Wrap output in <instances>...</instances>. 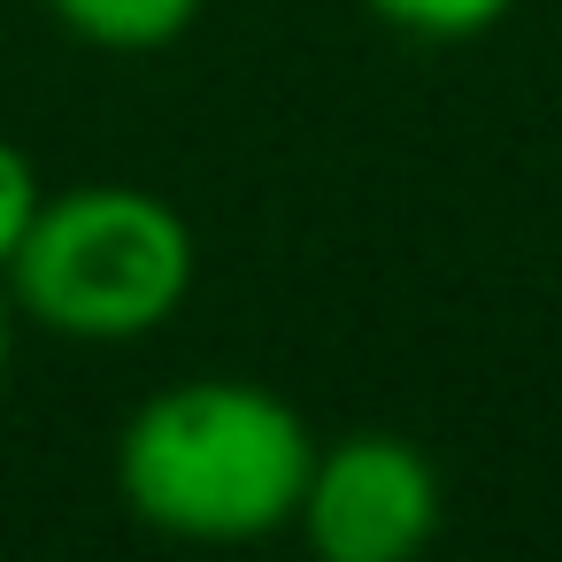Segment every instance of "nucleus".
I'll list each match as a JSON object with an SVG mask.
<instances>
[{"label": "nucleus", "mask_w": 562, "mask_h": 562, "mask_svg": "<svg viewBox=\"0 0 562 562\" xmlns=\"http://www.w3.org/2000/svg\"><path fill=\"white\" fill-rule=\"evenodd\" d=\"M308 462H316L308 416L255 378L162 385L116 431L124 508L178 547H255L293 531Z\"/></svg>", "instance_id": "1"}, {"label": "nucleus", "mask_w": 562, "mask_h": 562, "mask_svg": "<svg viewBox=\"0 0 562 562\" xmlns=\"http://www.w3.org/2000/svg\"><path fill=\"white\" fill-rule=\"evenodd\" d=\"M201 278V239L155 186L93 178L40 201L24 255L9 262L16 324H40L78 347L155 339Z\"/></svg>", "instance_id": "2"}, {"label": "nucleus", "mask_w": 562, "mask_h": 562, "mask_svg": "<svg viewBox=\"0 0 562 562\" xmlns=\"http://www.w3.org/2000/svg\"><path fill=\"white\" fill-rule=\"evenodd\" d=\"M447 524V477L408 431H339L316 439L293 539L308 562H424Z\"/></svg>", "instance_id": "3"}, {"label": "nucleus", "mask_w": 562, "mask_h": 562, "mask_svg": "<svg viewBox=\"0 0 562 562\" xmlns=\"http://www.w3.org/2000/svg\"><path fill=\"white\" fill-rule=\"evenodd\" d=\"M40 9L101 55H162L201 24L209 0H40Z\"/></svg>", "instance_id": "4"}, {"label": "nucleus", "mask_w": 562, "mask_h": 562, "mask_svg": "<svg viewBox=\"0 0 562 562\" xmlns=\"http://www.w3.org/2000/svg\"><path fill=\"white\" fill-rule=\"evenodd\" d=\"M362 9L385 24V32H408V40H439V47H454V40H477V32H493L516 0H362Z\"/></svg>", "instance_id": "5"}, {"label": "nucleus", "mask_w": 562, "mask_h": 562, "mask_svg": "<svg viewBox=\"0 0 562 562\" xmlns=\"http://www.w3.org/2000/svg\"><path fill=\"white\" fill-rule=\"evenodd\" d=\"M40 201H47L40 162H32L16 139H0V278H9V262L24 255V239H32V224H40Z\"/></svg>", "instance_id": "6"}, {"label": "nucleus", "mask_w": 562, "mask_h": 562, "mask_svg": "<svg viewBox=\"0 0 562 562\" xmlns=\"http://www.w3.org/2000/svg\"><path fill=\"white\" fill-rule=\"evenodd\" d=\"M9 362H16V301L0 285V385H9Z\"/></svg>", "instance_id": "7"}]
</instances>
